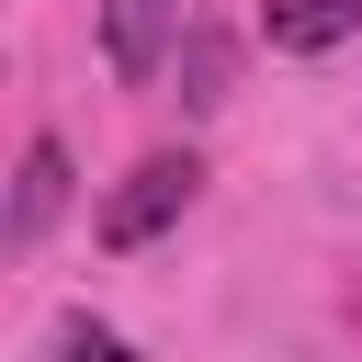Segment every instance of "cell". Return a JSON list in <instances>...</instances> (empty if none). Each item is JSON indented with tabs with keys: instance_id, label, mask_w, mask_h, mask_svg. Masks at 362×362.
Listing matches in <instances>:
<instances>
[{
	"instance_id": "obj_1",
	"label": "cell",
	"mask_w": 362,
	"mask_h": 362,
	"mask_svg": "<svg viewBox=\"0 0 362 362\" xmlns=\"http://www.w3.org/2000/svg\"><path fill=\"white\" fill-rule=\"evenodd\" d=\"M192 192H204L192 147H147V158H136V170L102 192V249H147V238H158V226H170Z\"/></svg>"
},
{
	"instance_id": "obj_2",
	"label": "cell",
	"mask_w": 362,
	"mask_h": 362,
	"mask_svg": "<svg viewBox=\"0 0 362 362\" xmlns=\"http://www.w3.org/2000/svg\"><path fill=\"white\" fill-rule=\"evenodd\" d=\"M181 34H192L181 0H102V57H113V79H158Z\"/></svg>"
},
{
	"instance_id": "obj_3",
	"label": "cell",
	"mask_w": 362,
	"mask_h": 362,
	"mask_svg": "<svg viewBox=\"0 0 362 362\" xmlns=\"http://www.w3.org/2000/svg\"><path fill=\"white\" fill-rule=\"evenodd\" d=\"M260 34L272 57H339L362 34V0H260Z\"/></svg>"
},
{
	"instance_id": "obj_4",
	"label": "cell",
	"mask_w": 362,
	"mask_h": 362,
	"mask_svg": "<svg viewBox=\"0 0 362 362\" xmlns=\"http://www.w3.org/2000/svg\"><path fill=\"white\" fill-rule=\"evenodd\" d=\"M57 204H68V147L34 136V147H23V181H11V238H45Z\"/></svg>"
},
{
	"instance_id": "obj_5",
	"label": "cell",
	"mask_w": 362,
	"mask_h": 362,
	"mask_svg": "<svg viewBox=\"0 0 362 362\" xmlns=\"http://www.w3.org/2000/svg\"><path fill=\"white\" fill-rule=\"evenodd\" d=\"M226 68H238V57H226V34H215V23H192V34H181V102H192V113H215V102H226Z\"/></svg>"
},
{
	"instance_id": "obj_6",
	"label": "cell",
	"mask_w": 362,
	"mask_h": 362,
	"mask_svg": "<svg viewBox=\"0 0 362 362\" xmlns=\"http://www.w3.org/2000/svg\"><path fill=\"white\" fill-rule=\"evenodd\" d=\"M57 362H136V351H124L102 317H68V328H57Z\"/></svg>"
}]
</instances>
